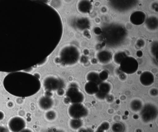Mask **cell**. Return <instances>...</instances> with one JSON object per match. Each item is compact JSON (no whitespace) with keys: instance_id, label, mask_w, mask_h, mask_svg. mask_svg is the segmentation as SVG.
<instances>
[{"instance_id":"15","label":"cell","mask_w":158,"mask_h":132,"mask_svg":"<svg viewBox=\"0 0 158 132\" xmlns=\"http://www.w3.org/2000/svg\"><path fill=\"white\" fill-rule=\"evenodd\" d=\"M112 57L111 52L106 50L100 51L97 54V57L99 62L102 64H107L110 62Z\"/></svg>"},{"instance_id":"11","label":"cell","mask_w":158,"mask_h":132,"mask_svg":"<svg viewBox=\"0 0 158 132\" xmlns=\"http://www.w3.org/2000/svg\"><path fill=\"white\" fill-rule=\"evenodd\" d=\"M111 90V86L109 83L102 82L98 85V91L96 94L99 99L104 100L109 95Z\"/></svg>"},{"instance_id":"13","label":"cell","mask_w":158,"mask_h":132,"mask_svg":"<svg viewBox=\"0 0 158 132\" xmlns=\"http://www.w3.org/2000/svg\"><path fill=\"white\" fill-rule=\"evenodd\" d=\"M139 81L141 85L145 86H149L154 83L155 78L154 75L149 71H145L139 76Z\"/></svg>"},{"instance_id":"21","label":"cell","mask_w":158,"mask_h":132,"mask_svg":"<svg viewBox=\"0 0 158 132\" xmlns=\"http://www.w3.org/2000/svg\"><path fill=\"white\" fill-rule=\"evenodd\" d=\"M86 78L88 81L95 82L98 85L102 82L100 79L99 74L96 72H91L89 73L87 75Z\"/></svg>"},{"instance_id":"30","label":"cell","mask_w":158,"mask_h":132,"mask_svg":"<svg viewBox=\"0 0 158 132\" xmlns=\"http://www.w3.org/2000/svg\"><path fill=\"white\" fill-rule=\"evenodd\" d=\"M0 132H9V129L4 126L0 125Z\"/></svg>"},{"instance_id":"28","label":"cell","mask_w":158,"mask_h":132,"mask_svg":"<svg viewBox=\"0 0 158 132\" xmlns=\"http://www.w3.org/2000/svg\"><path fill=\"white\" fill-rule=\"evenodd\" d=\"M151 51L153 55H156V59H157V51H158V42L157 41L152 42L151 47Z\"/></svg>"},{"instance_id":"18","label":"cell","mask_w":158,"mask_h":132,"mask_svg":"<svg viewBox=\"0 0 158 132\" xmlns=\"http://www.w3.org/2000/svg\"><path fill=\"white\" fill-rule=\"evenodd\" d=\"M91 3L89 1H81L77 4L78 11L83 14H88L92 9Z\"/></svg>"},{"instance_id":"35","label":"cell","mask_w":158,"mask_h":132,"mask_svg":"<svg viewBox=\"0 0 158 132\" xmlns=\"http://www.w3.org/2000/svg\"><path fill=\"white\" fill-rule=\"evenodd\" d=\"M21 132H34L32 129H30V128H25L24 130Z\"/></svg>"},{"instance_id":"29","label":"cell","mask_w":158,"mask_h":132,"mask_svg":"<svg viewBox=\"0 0 158 132\" xmlns=\"http://www.w3.org/2000/svg\"><path fill=\"white\" fill-rule=\"evenodd\" d=\"M158 91L157 89H152L150 90V94L152 96H156L158 95Z\"/></svg>"},{"instance_id":"39","label":"cell","mask_w":158,"mask_h":132,"mask_svg":"<svg viewBox=\"0 0 158 132\" xmlns=\"http://www.w3.org/2000/svg\"><path fill=\"white\" fill-rule=\"evenodd\" d=\"M53 132H64L63 130H61V129H57V130H54Z\"/></svg>"},{"instance_id":"7","label":"cell","mask_w":158,"mask_h":132,"mask_svg":"<svg viewBox=\"0 0 158 132\" xmlns=\"http://www.w3.org/2000/svg\"><path fill=\"white\" fill-rule=\"evenodd\" d=\"M44 86L48 91H57L58 90L63 89L64 83L62 79L53 76H49L44 79Z\"/></svg>"},{"instance_id":"34","label":"cell","mask_w":158,"mask_h":132,"mask_svg":"<svg viewBox=\"0 0 158 132\" xmlns=\"http://www.w3.org/2000/svg\"><path fill=\"white\" fill-rule=\"evenodd\" d=\"M106 99H107V101L109 102H111L113 101V100L114 98L113 96L108 95L107 98H106Z\"/></svg>"},{"instance_id":"10","label":"cell","mask_w":158,"mask_h":132,"mask_svg":"<svg viewBox=\"0 0 158 132\" xmlns=\"http://www.w3.org/2000/svg\"><path fill=\"white\" fill-rule=\"evenodd\" d=\"M137 1H110V5L113 9L120 12L127 11L135 7L138 4Z\"/></svg>"},{"instance_id":"36","label":"cell","mask_w":158,"mask_h":132,"mask_svg":"<svg viewBox=\"0 0 158 132\" xmlns=\"http://www.w3.org/2000/svg\"><path fill=\"white\" fill-rule=\"evenodd\" d=\"M120 79H123V80H124L126 78V76L124 74H120Z\"/></svg>"},{"instance_id":"38","label":"cell","mask_w":158,"mask_h":132,"mask_svg":"<svg viewBox=\"0 0 158 132\" xmlns=\"http://www.w3.org/2000/svg\"><path fill=\"white\" fill-rule=\"evenodd\" d=\"M86 132H94V130L90 128H86Z\"/></svg>"},{"instance_id":"31","label":"cell","mask_w":158,"mask_h":132,"mask_svg":"<svg viewBox=\"0 0 158 132\" xmlns=\"http://www.w3.org/2000/svg\"><path fill=\"white\" fill-rule=\"evenodd\" d=\"M144 44L145 43H144V41L142 40H139L137 42V45L139 47H142V46H144Z\"/></svg>"},{"instance_id":"5","label":"cell","mask_w":158,"mask_h":132,"mask_svg":"<svg viewBox=\"0 0 158 132\" xmlns=\"http://www.w3.org/2000/svg\"><path fill=\"white\" fill-rule=\"evenodd\" d=\"M65 99L69 103H82L85 97L84 94L79 90L77 85L72 84L66 90Z\"/></svg>"},{"instance_id":"22","label":"cell","mask_w":158,"mask_h":132,"mask_svg":"<svg viewBox=\"0 0 158 132\" xmlns=\"http://www.w3.org/2000/svg\"><path fill=\"white\" fill-rule=\"evenodd\" d=\"M83 123L81 119H72L70 122V126L74 130H78L82 127Z\"/></svg>"},{"instance_id":"19","label":"cell","mask_w":158,"mask_h":132,"mask_svg":"<svg viewBox=\"0 0 158 132\" xmlns=\"http://www.w3.org/2000/svg\"><path fill=\"white\" fill-rule=\"evenodd\" d=\"M145 24L148 29L154 30L158 27V19L156 17L151 16L145 20Z\"/></svg>"},{"instance_id":"23","label":"cell","mask_w":158,"mask_h":132,"mask_svg":"<svg viewBox=\"0 0 158 132\" xmlns=\"http://www.w3.org/2000/svg\"><path fill=\"white\" fill-rule=\"evenodd\" d=\"M112 131L113 132H125V126L121 122H115L112 126Z\"/></svg>"},{"instance_id":"1","label":"cell","mask_w":158,"mask_h":132,"mask_svg":"<svg viewBox=\"0 0 158 132\" xmlns=\"http://www.w3.org/2000/svg\"><path fill=\"white\" fill-rule=\"evenodd\" d=\"M3 86L10 94L21 98L30 97L37 93L41 87L38 78L23 72L11 73L6 76Z\"/></svg>"},{"instance_id":"17","label":"cell","mask_w":158,"mask_h":132,"mask_svg":"<svg viewBox=\"0 0 158 132\" xmlns=\"http://www.w3.org/2000/svg\"><path fill=\"white\" fill-rule=\"evenodd\" d=\"M86 93L89 95H96L98 91V85L95 82L88 81L84 87Z\"/></svg>"},{"instance_id":"12","label":"cell","mask_w":158,"mask_h":132,"mask_svg":"<svg viewBox=\"0 0 158 132\" xmlns=\"http://www.w3.org/2000/svg\"><path fill=\"white\" fill-rule=\"evenodd\" d=\"M146 19V14L141 11H136L133 12L129 18L130 22L136 26L142 25L145 22Z\"/></svg>"},{"instance_id":"27","label":"cell","mask_w":158,"mask_h":132,"mask_svg":"<svg viewBox=\"0 0 158 132\" xmlns=\"http://www.w3.org/2000/svg\"><path fill=\"white\" fill-rule=\"evenodd\" d=\"M99 76L100 79L102 82H105V80H107L109 78V73L107 71L105 70L102 71L99 74Z\"/></svg>"},{"instance_id":"20","label":"cell","mask_w":158,"mask_h":132,"mask_svg":"<svg viewBox=\"0 0 158 132\" xmlns=\"http://www.w3.org/2000/svg\"><path fill=\"white\" fill-rule=\"evenodd\" d=\"M130 108L133 111L135 112H137L141 110L143 104L142 102L139 99H134L131 101L130 103Z\"/></svg>"},{"instance_id":"4","label":"cell","mask_w":158,"mask_h":132,"mask_svg":"<svg viewBox=\"0 0 158 132\" xmlns=\"http://www.w3.org/2000/svg\"><path fill=\"white\" fill-rule=\"evenodd\" d=\"M119 65L120 70L127 74H135L139 68L138 62L135 58L132 56L125 57Z\"/></svg>"},{"instance_id":"25","label":"cell","mask_w":158,"mask_h":132,"mask_svg":"<svg viewBox=\"0 0 158 132\" xmlns=\"http://www.w3.org/2000/svg\"><path fill=\"white\" fill-rule=\"evenodd\" d=\"M110 127V124L108 122H103L97 128L95 132H106Z\"/></svg>"},{"instance_id":"2","label":"cell","mask_w":158,"mask_h":132,"mask_svg":"<svg viewBox=\"0 0 158 132\" xmlns=\"http://www.w3.org/2000/svg\"><path fill=\"white\" fill-rule=\"evenodd\" d=\"M127 32L125 27L117 24L107 25L102 30L101 39L108 47H117L124 42Z\"/></svg>"},{"instance_id":"8","label":"cell","mask_w":158,"mask_h":132,"mask_svg":"<svg viewBox=\"0 0 158 132\" xmlns=\"http://www.w3.org/2000/svg\"><path fill=\"white\" fill-rule=\"evenodd\" d=\"M68 114L73 119H80L87 116L88 110L82 103H74L69 107Z\"/></svg>"},{"instance_id":"32","label":"cell","mask_w":158,"mask_h":132,"mask_svg":"<svg viewBox=\"0 0 158 132\" xmlns=\"http://www.w3.org/2000/svg\"><path fill=\"white\" fill-rule=\"evenodd\" d=\"M5 113L2 111L0 110V121H2L5 118Z\"/></svg>"},{"instance_id":"16","label":"cell","mask_w":158,"mask_h":132,"mask_svg":"<svg viewBox=\"0 0 158 132\" xmlns=\"http://www.w3.org/2000/svg\"><path fill=\"white\" fill-rule=\"evenodd\" d=\"M73 25L77 29L84 30L89 29L90 26V22L88 18H81L76 19L74 22Z\"/></svg>"},{"instance_id":"26","label":"cell","mask_w":158,"mask_h":132,"mask_svg":"<svg viewBox=\"0 0 158 132\" xmlns=\"http://www.w3.org/2000/svg\"><path fill=\"white\" fill-rule=\"evenodd\" d=\"M57 117V114L53 110H48L45 113V117L49 121H52L55 120Z\"/></svg>"},{"instance_id":"9","label":"cell","mask_w":158,"mask_h":132,"mask_svg":"<svg viewBox=\"0 0 158 132\" xmlns=\"http://www.w3.org/2000/svg\"><path fill=\"white\" fill-rule=\"evenodd\" d=\"M26 126L25 120L20 116H13L8 122V129L11 132H21Z\"/></svg>"},{"instance_id":"6","label":"cell","mask_w":158,"mask_h":132,"mask_svg":"<svg viewBox=\"0 0 158 132\" xmlns=\"http://www.w3.org/2000/svg\"><path fill=\"white\" fill-rule=\"evenodd\" d=\"M158 114L157 107L152 103H147L143 106L140 110V116L144 122L148 123L156 119Z\"/></svg>"},{"instance_id":"14","label":"cell","mask_w":158,"mask_h":132,"mask_svg":"<svg viewBox=\"0 0 158 132\" xmlns=\"http://www.w3.org/2000/svg\"><path fill=\"white\" fill-rule=\"evenodd\" d=\"M53 103V100L49 96H43L39 101L40 107L44 110H49L52 108Z\"/></svg>"},{"instance_id":"37","label":"cell","mask_w":158,"mask_h":132,"mask_svg":"<svg viewBox=\"0 0 158 132\" xmlns=\"http://www.w3.org/2000/svg\"><path fill=\"white\" fill-rule=\"evenodd\" d=\"M78 132H86V128H82L78 129Z\"/></svg>"},{"instance_id":"3","label":"cell","mask_w":158,"mask_h":132,"mask_svg":"<svg viewBox=\"0 0 158 132\" xmlns=\"http://www.w3.org/2000/svg\"><path fill=\"white\" fill-rule=\"evenodd\" d=\"M80 58V52L77 47L68 46L61 51L60 61L64 65H73L77 62Z\"/></svg>"},{"instance_id":"24","label":"cell","mask_w":158,"mask_h":132,"mask_svg":"<svg viewBox=\"0 0 158 132\" xmlns=\"http://www.w3.org/2000/svg\"><path fill=\"white\" fill-rule=\"evenodd\" d=\"M126 53L124 51H120L114 54L113 56L114 60V62L116 63V64H120L121 62H122V60L125 58V57L127 56Z\"/></svg>"},{"instance_id":"33","label":"cell","mask_w":158,"mask_h":132,"mask_svg":"<svg viewBox=\"0 0 158 132\" xmlns=\"http://www.w3.org/2000/svg\"><path fill=\"white\" fill-rule=\"evenodd\" d=\"M57 91V93L59 96H62L64 94V91L63 89H60L58 90Z\"/></svg>"}]
</instances>
